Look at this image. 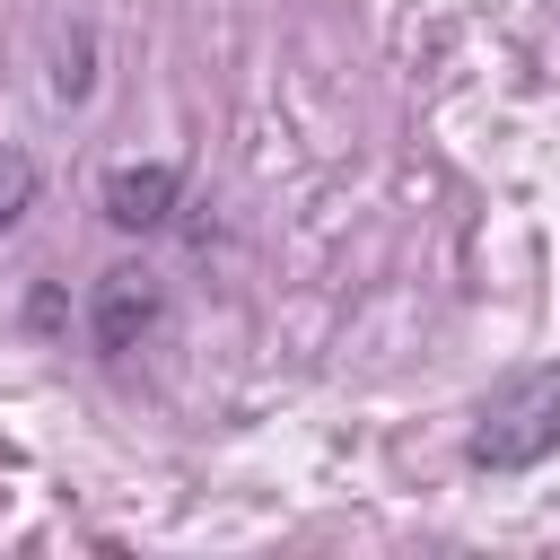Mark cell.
<instances>
[{"label": "cell", "instance_id": "obj_4", "mask_svg": "<svg viewBox=\"0 0 560 560\" xmlns=\"http://www.w3.org/2000/svg\"><path fill=\"white\" fill-rule=\"evenodd\" d=\"M44 88H52V105H79L88 88H96V35L79 26L70 44H52V70H44Z\"/></svg>", "mask_w": 560, "mask_h": 560}, {"label": "cell", "instance_id": "obj_5", "mask_svg": "<svg viewBox=\"0 0 560 560\" xmlns=\"http://www.w3.org/2000/svg\"><path fill=\"white\" fill-rule=\"evenodd\" d=\"M35 192H44V166H35L18 140H0V228H18V219L35 210Z\"/></svg>", "mask_w": 560, "mask_h": 560}, {"label": "cell", "instance_id": "obj_2", "mask_svg": "<svg viewBox=\"0 0 560 560\" xmlns=\"http://www.w3.org/2000/svg\"><path fill=\"white\" fill-rule=\"evenodd\" d=\"M158 324H166V280L149 262L96 271V289H88V341H96V359H131Z\"/></svg>", "mask_w": 560, "mask_h": 560}, {"label": "cell", "instance_id": "obj_3", "mask_svg": "<svg viewBox=\"0 0 560 560\" xmlns=\"http://www.w3.org/2000/svg\"><path fill=\"white\" fill-rule=\"evenodd\" d=\"M96 201H105V219H114L122 236H158V228H175V210H184V166H166V158L114 166Z\"/></svg>", "mask_w": 560, "mask_h": 560}, {"label": "cell", "instance_id": "obj_1", "mask_svg": "<svg viewBox=\"0 0 560 560\" xmlns=\"http://www.w3.org/2000/svg\"><path fill=\"white\" fill-rule=\"evenodd\" d=\"M542 455H560V359L499 376L481 394L472 429H464V464L472 472H534Z\"/></svg>", "mask_w": 560, "mask_h": 560}]
</instances>
